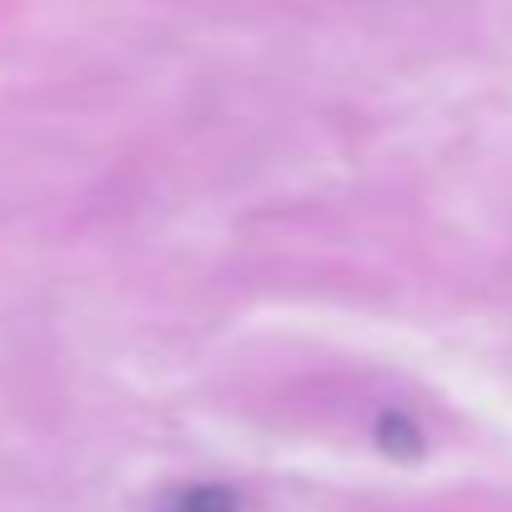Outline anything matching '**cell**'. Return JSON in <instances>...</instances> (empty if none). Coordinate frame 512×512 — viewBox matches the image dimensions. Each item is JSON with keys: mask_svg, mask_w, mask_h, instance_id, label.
Listing matches in <instances>:
<instances>
[{"mask_svg": "<svg viewBox=\"0 0 512 512\" xmlns=\"http://www.w3.org/2000/svg\"><path fill=\"white\" fill-rule=\"evenodd\" d=\"M161 512H241V497L221 482H196V487H176Z\"/></svg>", "mask_w": 512, "mask_h": 512, "instance_id": "1", "label": "cell"}, {"mask_svg": "<svg viewBox=\"0 0 512 512\" xmlns=\"http://www.w3.org/2000/svg\"><path fill=\"white\" fill-rule=\"evenodd\" d=\"M377 442H382L387 452H397V457H417V452H422V437H417V427H412L407 417H392V412L377 422Z\"/></svg>", "mask_w": 512, "mask_h": 512, "instance_id": "2", "label": "cell"}]
</instances>
